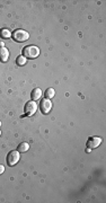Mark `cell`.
<instances>
[{
  "label": "cell",
  "mask_w": 106,
  "mask_h": 203,
  "mask_svg": "<svg viewBox=\"0 0 106 203\" xmlns=\"http://www.w3.org/2000/svg\"><path fill=\"white\" fill-rule=\"evenodd\" d=\"M40 56V49L36 45H27L23 49V56L26 59H35Z\"/></svg>",
  "instance_id": "obj_1"
},
{
  "label": "cell",
  "mask_w": 106,
  "mask_h": 203,
  "mask_svg": "<svg viewBox=\"0 0 106 203\" xmlns=\"http://www.w3.org/2000/svg\"><path fill=\"white\" fill-rule=\"evenodd\" d=\"M28 37H30V34L24 30H16L12 33V38H14L16 42H19V43L27 41Z\"/></svg>",
  "instance_id": "obj_2"
},
{
  "label": "cell",
  "mask_w": 106,
  "mask_h": 203,
  "mask_svg": "<svg viewBox=\"0 0 106 203\" xmlns=\"http://www.w3.org/2000/svg\"><path fill=\"white\" fill-rule=\"evenodd\" d=\"M21 155L18 150H12L7 155V164L9 166H15L18 162H19Z\"/></svg>",
  "instance_id": "obj_3"
},
{
  "label": "cell",
  "mask_w": 106,
  "mask_h": 203,
  "mask_svg": "<svg viewBox=\"0 0 106 203\" xmlns=\"http://www.w3.org/2000/svg\"><path fill=\"white\" fill-rule=\"evenodd\" d=\"M24 111H25V115L31 116V115H33L36 111H37V104H36L35 102H33V100H30V102H27V103L25 104Z\"/></svg>",
  "instance_id": "obj_4"
},
{
  "label": "cell",
  "mask_w": 106,
  "mask_h": 203,
  "mask_svg": "<svg viewBox=\"0 0 106 203\" xmlns=\"http://www.w3.org/2000/svg\"><path fill=\"white\" fill-rule=\"evenodd\" d=\"M40 109H41L43 114H47L51 111V109H52V102L49 98H44L41 102V104H40Z\"/></svg>",
  "instance_id": "obj_5"
},
{
  "label": "cell",
  "mask_w": 106,
  "mask_h": 203,
  "mask_svg": "<svg viewBox=\"0 0 106 203\" xmlns=\"http://www.w3.org/2000/svg\"><path fill=\"white\" fill-rule=\"evenodd\" d=\"M102 143V138L99 137H90L87 141V147L90 148V149H94V148L99 147V144Z\"/></svg>",
  "instance_id": "obj_6"
},
{
  "label": "cell",
  "mask_w": 106,
  "mask_h": 203,
  "mask_svg": "<svg viewBox=\"0 0 106 203\" xmlns=\"http://www.w3.org/2000/svg\"><path fill=\"white\" fill-rule=\"evenodd\" d=\"M8 59H9V51L7 50V47L5 46L0 47V61L7 62Z\"/></svg>",
  "instance_id": "obj_7"
},
{
  "label": "cell",
  "mask_w": 106,
  "mask_h": 203,
  "mask_svg": "<svg viewBox=\"0 0 106 203\" xmlns=\"http://www.w3.org/2000/svg\"><path fill=\"white\" fill-rule=\"evenodd\" d=\"M42 94H43V93H42V90L40 88H34L32 90V93H31V97H32L33 100H37L41 98Z\"/></svg>",
  "instance_id": "obj_8"
},
{
  "label": "cell",
  "mask_w": 106,
  "mask_h": 203,
  "mask_svg": "<svg viewBox=\"0 0 106 203\" xmlns=\"http://www.w3.org/2000/svg\"><path fill=\"white\" fill-rule=\"evenodd\" d=\"M28 149H30V144L27 143V142H22V143H19V146L17 148V150L19 152H26Z\"/></svg>",
  "instance_id": "obj_9"
},
{
  "label": "cell",
  "mask_w": 106,
  "mask_h": 203,
  "mask_svg": "<svg viewBox=\"0 0 106 203\" xmlns=\"http://www.w3.org/2000/svg\"><path fill=\"white\" fill-rule=\"evenodd\" d=\"M0 36H1V38H9L12 36V33H10L9 30H7V28H2V30L0 31Z\"/></svg>",
  "instance_id": "obj_10"
},
{
  "label": "cell",
  "mask_w": 106,
  "mask_h": 203,
  "mask_svg": "<svg viewBox=\"0 0 106 203\" xmlns=\"http://www.w3.org/2000/svg\"><path fill=\"white\" fill-rule=\"evenodd\" d=\"M45 98H52V97H54V95H55V90L53 88H47L46 90H45Z\"/></svg>",
  "instance_id": "obj_11"
},
{
  "label": "cell",
  "mask_w": 106,
  "mask_h": 203,
  "mask_svg": "<svg viewBox=\"0 0 106 203\" xmlns=\"http://www.w3.org/2000/svg\"><path fill=\"white\" fill-rule=\"evenodd\" d=\"M26 61H27V59L23 56H18L17 59H16V63H17V65H24L25 63H26Z\"/></svg>",
  "instance_id": "obj_12"
},
{
  "label": "cell",
  "mask_w": 106,
  "mask_h": 203,
  "mask_svg": "<svg viewBox=\"0 0 106 203\" xmlns=\"http://www.w3.org/2000/svg\"><path fill=\"white\" fill-rule=\"evenodd\" d=\"M3 172H5V167H3V165H1V164H0V175H1V174H3Z\"/></svg>",
  "instance_id": "obj_13"
},
{
  "label": "cell",
  "mask_w": 106,
  "mask_h": 203,
  "mask_svg": "<svg viewBox=\"0 0 106 203\" xmlns=\"http://www.w3.org/2000/svg\"><path fill=\"white\" fill-rule=\"evenodd\" d=\"M0 46H1V47L5 46V44H3V42H0Z\"/></svg>",
  "instance_id": "obj_14"
},
{
  "label": "cell",
  "mask_w": 106,
  "mask_h": 203,
  "mask_svg": "<svg viewBox=\"0 0 106 203\" xmlns=\"http://www.w3.org/2000/svg\"><path fill=\"white\" fill-rule=\"evenodd\" d=\"M0 127H1V122H0Z\"/></svg>",
  "instance_id": "obj_15"
},
{
  "label": "cell",
  "mask_w": 106,
  "mask_h": 203,
  "mask_svg": "<svg viewBox=\"0 0 106 203\" xmlns=\"http://www.w3.org/2000/svg\"><path fill=\"white\" fill-rule=\"evenodd\" d=\"M0 135H1V131H0Z\"/></svg>",
  "instance_id": "obj_16"
}]
</instances>
